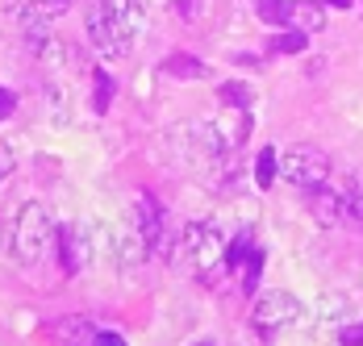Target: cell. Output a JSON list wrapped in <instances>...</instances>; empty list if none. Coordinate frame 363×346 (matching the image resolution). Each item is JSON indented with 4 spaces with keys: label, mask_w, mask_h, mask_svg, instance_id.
<instances>
[{
    "label": "cell",
    "mask_w": 363,
    "mask_h": 346,
    "mask_svg": "<svg viewBox=\"0 0 363 346\" xmlns=\"http://www.w3.org/2000/svg\"><path fill=\"white\" fill-rule=\"evenodd\" d=\"M55 338L67 346H92V338H96V330L84 321V317H63L59 325H55Z\"/></svg>",
    "instance_id": "cell-8"
},
{
    "label": "cell",
    "mask_w": 363,
    "mask_h": 346,
    "mask_svg": "<svg viewBox=\"0 0 363 346\" xmlns=\"http://www.w3.org/2000/svg\"><path fill=\"white\" fill-rule=\"evenodd\" d=\"M55 242V221L42 205H21L9 221V255L26 267H34L38 259Z\"/></svg>",
    "instance_id": "cell-2"
},
{
    "label": "cell",
    "mask_w": 363,
    "mask_h": 346,
    "mask_svg": "<svg viewBox=\"0 0 363 346\" xmlns=\"http://www.w3.org/2000/svg\"><path fill=\"white\" fill-rule=\"evenodd\" d=\"M280 175L289 179L292 188L318 192V188L326 184V175H330L326 150H322V146H309V142H301V146H289V150L280 155Z\"/></svg>",
    "instance_id": "cell-3"
},
{
    "label": "cell",
    "mask_w": 363,
    "mask_h": 346,
    "mask_svg": "<svg viewBox=\"0 0 363 346\" xmlns=\"http://www.w3.org/2000/svg\"><path fill=\"white\" fill-rule=\"evenodd\" d=\"M342 346H363V325H347L342 330Z\"/></svg>",
    "instance_id": "cell-15"
},
{
    "label": "cell",
    "mask_w": 363,
    "mask_h": 346,
    "mask_svg": "<svg viewBox=\"0 0 363 346\" xmlns=\"http://www.w3.org/2000/svg\"><path fill=\"white\" fill-rule=\"evenodd\" d=\"M59 9L55 4H42V0H34L30 9H21V30H26V38L30 42H42V38H50V17H55Z\"/></svg>",
    "instance_id": "cell-7"
},
{
    "label": "cell",
    "mask_w": 363,
    "mask_h": 346,
    "mask_svg": "<svg viewBox=\"0 0 363 346\" xmlns=\"http://www.w3.org/2000/svg\"><path fill=\"white\" fill-rule=\"evenodd\" d=\"M13 167H17V155H13V150H9V146L0 142V184H4L9 175H13Z\"/></svg>",
    "instance_id": "cell-14"
},
{
    "label": "cell",
    "mask_w": 363,
    "mask_h": 346,
    "mask_svg": "<svg viewBox=\"0 0 363 346\" xmlns=\"http://www.w3.org/2000/svg\"><path fill=\"white\" fill-rule=\"evenodd\" d=\"M255 330L259 334H276V330H289L301 321V301L292 296V292H263L259 296V305L251 313Z\"/></svg>",
    "instance_id": "cell-4"
},
{
    "label": "cell",
    "mask_w": 363,
    "mask_h": 346,
    "mask_svg": "<svg viewBox=\"0 0 363 346\" xmlns=\"http://www.w3.org/2000/svg\"><path fill=\"white\" fill-rule=\"evenodd\" d=\"M180 255L196 279L218 284L221 272H225V263H230V242H225V234H221L213 221H192L180 238Z\"/></svg>",
    "instance_id": "cell-1"
},
{
    "label": "cell",
    "mask_w": 363,
    "mask_h": 346,
    "mask_svg": "<svg viewBox=\"0 0 363 346\" xmlns=\"http://www.w3.org/2000/svg\"><path fill=\"white\" fill-rule=\"evenodd\" d=\"M88 38H92V46H96L105 59H125V55H130V50L121 46V38L113 34V26L105 21L101 9H92V17H88Z\"/></svg>",
    "instance_id": "cell-6"
},
{
    "label": "cell",
    "mask_w": 363,
    "mask_h": 346,
    "mask_svg": "<svg viewBox=\"0 0 363 346\" xmlns=\"http://www.w3.org/2000/svg\"><path fill=\"white\" fill-rule=\"evenodd\" d=\"M167 71H172V75H205V67H201V63H188V59H172V63H167Z\"/></svg>",
    "instance_id": "cell-13"
},
{
    "label": "cell",
    "mask_w": 363,
    "mask_h": 346,
    "mask_svg": "<svg viewBox=\"0 0 363 346\" xmlns=\"http://www.w3.org/2000/svg\"><path fill=\"white\" fill-rule=\"evenodd\" d=\"M276 172H280V155H276L272 146H263V150L255 155V184H259V188H272V184H276Z\"/></svg>",
    "instance_id": "cell-9"
},
{
    "label": "cell",
    "mask_w": 363,
    "mask_h": 346,
    "mask_svg": "<svg viewBox=\"0 0 363 346\" xmlns=\"http://www.w3.org/2000/svg\"><path fill=\"white\" fill-rule=\"evenodd\" d=\"M59 238H63V267H67V272H79V263H84V250H79V230H63Z\"/></svg>",
    "instance_id": "cell-10"
},
{
    "label": "cell",
    "mask_w": 363,
    "mask_h": 346,
    "mask_svg": "<svg viewBox=\"0 0 363 346\" xmlns=\"http://www.w3.org/2000/svg\"><path fill=\"white\" fill-rule=\"evenodd\" d=\"M92 346H125V338H117V334H109V330H96Z\"/></svg>",
    "instance_id": "cell-16"
},
{
    "label": "cell",
    "mask_w": 363,
    "mask_h": 346,
    "mask_svg": "<svg viewBox=\"0 0 363 346\" xmlns=\"http://www.w3.org/2000/svg\"><path fill=\"white\" fill-rule=\"evenodd\" d=\"M289 4H313V0H289Z\"/></svg>",
    "instance_id": "cell-19"
},
{
    "label": "cell",
    "mask_w": 363,
    "mask_h": 346,
    "mask_svg": "<svg viewBox=\"0 0 363 346\" xmlns=\"http://www.w3.org/2000/svg\"><path fill=\"white\" fill-rule=\"evenodd\" d=\"M96 9L105 13V21L113 26V34L121 38V46H125V50H134V42H138L143 30H146L143 4H138V0H101Z\"/></svg>",
    "instance_id": "cell-5"
},
{
    "label": "cell",
    "mask_w": 363,
    "mask_h": 346,
    "mask_svg": "<svg viewBox=\"0 0 363 346\" xmlns=\"http://www.w3.org/2000/svg\"><path fill=\"white\" fill-rule=\"evenodd\" d=\"M289 13H292L289 0H259V17H263V21H272V26H284V21H289Z\"/></svg>",
    "instance_id": "cell-11"
},
{
    "label": "cell",
    "mask_w": 363,
    "mask_h": 346,
    "mask_svg": "<svg viewBox=\"0 0 363 346\" xmlns=\"http://www.w3.org/2000/svg\"><path fill=\"white\" fill-rule=\"evenodd\" d=\"M13 96H9V92H4V88H0V117H9V113H13Z\"/></svg>",
    "instance_id": "cell-17"
},
{
    "label": "cell",
    "mask_w": 363,
    "mask_h": 346,
    "mask_svg": "<svg viewBox=\"0 0 363 346\" xmlns=\"http://www.w3.org/2000/svg\"><path fill=\"white\" fill-rule=\"evenodd\" d=\"M272 50H305V34H284V38H272Z\"/></svg>",
    "instance_id": "cell-12"
},
{
    "label": "cell",
    "mask_w": 363,
    "mask_h": 346,
    "mask_svg": "<svg viewBox=\"0 0 363 346\" xmlns=\"http://www.w3.org/2000/svg\"><path fill=\"white\" fill-rule=\"evenodd\" d=\"M42 4H55V9H63V4H67V0H42Z\"/></svg>",
    "instance_id": "cell-18"
}]
</instances>
